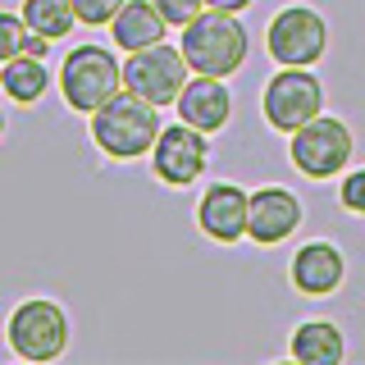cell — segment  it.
<instances>
[{
  "mask_svg": "<svg viewBox=\"0 0 365 365\" xmlns=\"http://www.w3.org/2000/svg\"><path fill=\"white\" fill-rule=\"evenodd\" d=\"M160 137V114L146 96L123 87L119 96H110L106 106L91 114V142L101 146L110 160H137L155 146Z\"/></svg>",
  "mask_w": 365,
  "mask_h": 365,
  "instance_id": "6da1fadb",
  "label": "cell"
},
{
  "mask_svg": "<svg viewBox=\"0 0 365 365\" xmlns=\"http://www.w3.org/2000/svg\"><path fill=\"white\" fill-rule=\"evenodd\" d=\"M182 55H187L192 73L228 78V73H237L242 60H247V28L237 23L233 9L205 5L201 14L182 28Z\"/></svg>",
  "mask_w": 365,
  "mask_h": 365,
  "instance_id": "7a4b0ae2",
  "label": "cell"
},
{
  "mask_svg": "<svg viewBox=\"0 0 365 365\" xmlns=\"http://www.w3.org/2000/svg\"><path fill=\"white\" fill-rule=\"evenodd\" d=\"M60 91L73 110L96 114L110 96L123 91V64L114 60L106 46H78L60 68Z\"/></svg>",
  "mask_w": 365,
  "mask_h": 365,
  "instance_id": "3957f363",
  "label": "cell"
},
{
  "mask_svg": "<svg viewBox=\"0 0 365 365\" xmlns=\"http://www.w3.org/2000/svg\"><path fill=\"white\" fill-rule=\"evenodd\" d=\"M187 55L174 51V46L155 41L146 51H128V64H123V87L146 96L151 106H169L178 101V91L187 87Z\"/></svg>",
  "mask_w": 365,
  "mask_h": 365,
  "instance_id": "277c9868",
  "label": "cell"
},
{
  "mask_svg": "<svg viewBox=\"0 0 365 365\" xmlns=\"http://www.w3.org/2000/svg\"><path fill=\"white\" fill-rule=\"evenodd\" d=\"M324 110V87L315 73H306L302 64H283V73L269 78L265 87V119L279 133H297L302 123L319 119Z\"/></svg>",
  "mask_w": 365,
  "mask_h": 365,
  "instance_id": "5b68a950",
  "label": "cell"
},
{
  "mask_svg": "<svg viewBox=\"0 0 365 365\" xmlns=\"http://www.w3.org/2000/svg\"><path fill=\"white\" fill-rule=\"evenodd\" d=\"M9 347L23 361H55L68 347V315L55 302H46V297L23 302L9 315Z\"/></svg>",
  "mask_w": 365,
  "mask_h": 365,
  "instance_id": "8992f818",
  "label": "cell"
},
{
  "mask_svg": "<svg viewBox=\"0 0 365 365\" xmlns=\"http://www.w3.org/2000/svg\"><path fill=\"white\" fill-rule=\"evenodd\" d=\"M347 160H351V128L342 119L319 114L292 133V165L306 178H334L347 169Z\"/></svg>",
  "mask_w": 365,
  "mask_h": 365,
  "instance_id": "52a82bcc",
  "label": "cell"
},
{
  "mask_svg": "<svg viewBox=\"0 0 365 365\" xmlns=\"http://www.w3.org/2000/svg\"><path fill=\"white\" fill-rule=\"evenodd\" d=\"M265 46H269V55L279 64L311 68L319 55L329 51V23L319 19L315 9H306V5H288V9L274 14L269 32H265Z\"/></svg>",
  "mask_w": 365,
  "mask_h": 365,
  "instance_id": "ba28073f",
  "label": "cell"
},
{
  "mask_svg": "<svg viewBox=\"0 0 365 365\" xmlns=\"http://www.w3.org/2000/svg\"><path fill=\"white\" fill-rule=\"evenodd\" d=\"M205 160H210V146H205V133L192 128V123H174V128H160L155 146H151V169L160 182L169 187H187L205 174Z\"/></svg>",
  "mask_w": 365,
  "mask_h": 365,
  "instance_id": "9c48e42d",
  "label": "cell"
},
{
  "mask_svg": "<svg viewBox=\"0 0 365 365\" xmlns=\"http://www.w3.org/2000/svg\"><path fill=\"white\" fill-rule=\"evenodd\" d=\"M197 220H201L205 237H215V242H237V237H247V224H251V197L237 182H215L197 205Z\"/></svg>",
  "mask_w": 365,
  "mask_h": 365,
  "instance_id": "30bf717a",
  "label": "cell"
},
{
  "mask_svg": "<svg viewBox=\"0 0 365 365\" xmlns=\"http://www.w3.org/2000/svg\"><path fill=\"white\" fill-rule=\"evenodd\" d=\"M228 114H233V96H228L224 78L197 73V78H187V87L178 91V119L192 123V128H201V133L224 128Z\"/></svg>",
  "mask_w": 365,
  "mask_h": 365,
  "instance_id": "8fae6325",
  "label": "cell"
},
{
  "mask_svg": "<svg viewBox=\"0 0 365 365\" xmlns=\"http://www.w3.org/2000/svg\"><path fill=\"white\" fill-rule=\"evenodd\" d=\"M302 224V201L283 187H260L251 192V224H247V237H256L260 247H274Z\"/></svg>",
  "mask_w": 365,
  "mask_h": 365,
  "instance_id": "7c38bea8",
  "label": "cell"
},
{
  "mask_svg": "<svg viewBox=\"0 0 365 365\" xmlns=\"http://www.w3.org/2000/svg\"><path fill=\"white\" fill-rule=\"evenodd\" d=\"M292 283L306 297H329L342 283V251L334 242H306L292 256Z\"/></svg>",
  "mask_w": 365,
  "mask_h": 365,
  "instance_id": "4fadbf2b",
  "label": "cell"
},
{
  "mask_svg": "<svg viewBox=\"0 0 365 365\" xmlns=\"http://www.w3.org/2000/svg\"><path fill=\"white\" fill-rule=\"evenodd\" d=\"M165 14L155 9V0H123V9L110 19V37L123 51H146L165 37Z\"/></svg>",
  "mask_w": 365,
  "mask_h": 365,
  "instance_id": "5bb4252c",
  "label": "cell"
},
{
  "mask_svg": "<svg viewBox=\"0 0 365 365\" xmlns=\"http://www.w3.org/2000/svg\"><path fill=\"white\" fill-rule=\"evenodd\" d=\"M342 334L329 319H311V324H302L292 334V356L302 365H338L342 361Z\"/></svg>",
  "mask_w": 365,
  "mask_h": 365,
  "instance_id": "9a60e30c",
  "label": "cell"
},
{
  "mask_svg": "<svg viewBox=\"0 0 365 365\" xmlns=\"http://www.w3.org/2000/svg\"><path fill=\"white\" fill-rule=\"evenodd\" d=\"M46 83H51V73H46L41 55H19V60L0 64V87H5V96L19 101V106H32V101H41Z\"/></svg>",
  "mask_w": 365,
  "mask_h": 365,
  "instance_id": "2e32d148",
  "label": "cell"
},
{
  "mask_svg": "<svg viewBox=\"0 0 365 365\" xmlns=\"http://www.w3.org/2000/svg\"><path fill=\"white\" fill-rule=\"evenodd\" d=\"M23 19H28V28L37 37L60 41V37H68L78 14H73V0H23Z\"/></svg>",
  "mask_w": 365,
  "mask_h": 365,
  "instance_id": "e0dca14e",
  "label": "cell"
},
{
  "mask_svg": "<svg viewBox=\"0 0 365 365\" xmlns=\"http://www.w3.org/2000/svg\"><path fill=\"white\" fill-rule=\"evenodd\" d=\"M46 37L28 28V19L23 14H0V64L19 60V55H46Z\"/></svg>",
  "mask_w": 365,
  "mask_h": 365,
  "instance_id": "ac0fdd59",
  "label": "cell"
},
{
  "mask_svg": "<svg viewBox=\"0 0 365 365\" xmlns=\"http://www.w3.org/2000/svg\"><path fill=\"white\" fill-rule=\"evenodd\" d=\"M123 9V0H73V14L78 23H91V28H101V23H110L114 14Z\"/></svg>",
  "mask_w": 365,
  "mask_h": 365,
  "instance_id": "d6986e66",
  "label": "cell"
},
{
  "mask_svg": "<svg viewBox=\"0 0 365 365\" xmlns=\"http://www.w3.org/2000/svg\"><path fill=\"white\" fill-rule=\"evenodd\" d=\"M155 9L165 14V23H174V28H187V23L205 9V0H155Z\"/></svg>",
  "mask_w": 365,
  "mask_h": 365,
  "instance_id": "ffe728a7",
  "label": "cell"
},
{
  "mask_svg": "<svg viewBox=\"0 0 365 365\" xmlns=\"http://www.w3.org/2000/svg\"><path fill=\"white\" fill-rule=\"evenodd\" d=\"M338 197H342V205H347V210H356V215H365V169H351V174L342 178Z\"/></svg>",
  "mask_w": 365,
  "mask_h": 365,
  "instance_id": "44dd1931",
  "label": "cell"
},
{
  "mask_svg": "<svg viewBox=\"0 0 365 365\" xmlns=\"http://www.w3.org/2000/svg\"><path fill=\"white\" fill-rule=\"evenodd\" d=\"M205 5H215V9H233V14H237V9H247L251 0H205Z\"/></svg>",
  "mask_w": 365,
  "mask_h": 365,
  "instance_id": "7402d4cb",
  "label": "cell"
},
{
  "mask_svg": "<svg viewBox=\"0 0 365 365\" xmlns=\"http://www.w3.org/2000/svg\"><path fill=\"white\" fill-rule=\"evenodd\" d=\"M0 133H5V110H0Z\"/></svg>",
  "mask_w": 365,
  "mask_h": 365,
  "instance_id": "603a6c76",
  "label": "cell"
}]
</instances>
